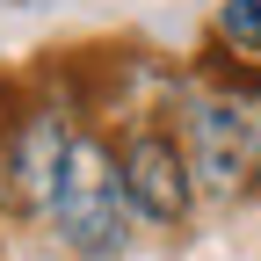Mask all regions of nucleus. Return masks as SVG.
<instances>
[{"label":"nucleus","mask_w":261,"mask_h":261,"mask_svg":"<svg viewBox=\"0 0 261 261\" xmlns=\"http://www.w3.org/2000/svg\"><path fill=\"white\" fill-rule=\"evenodd\" d=\"M254 94L261 80L240 73H203L181 94V123L174 138L189 152V181H196V203H240V196L261 189V130H254Z\"/></svg>","instance_id":"nucleus-1"},{"label":"nucleus","mask_w":261,"mask_h":261,"mask_svg":"<svg viewBox=\"0 0 261 261\" xmlns=\"http://www.w3.org/2000/svg\"><path fill=\"white\" fill-rule=\"evenodd\" d=\"M44 225L51 240L73 254V261H116L130 247V203H123V174H116V138L102 130H73L65 145V167H58V189L44 203Z\"/></svg>","instance_id":"nucleus-2"},{"label":"nucleus","mask_w":261,"mask_h":261,"mask_svg":"<svg viewBox=\"0 0 261 261\" xmlns=\"http://www.w3.org/2000/svg\"><path fill=\"white\" fill-rule=\"evenodd\" d=\"M116 174H123V203L138 225L152 232H174L196 218V181H189V152L174 138V123L138 116L116 130Z\"/></svg>","instance_id":"nucleus-3"},{"label":"nucleus","mask_w":261,"mask_h":261,"mask_svg":"<svg viewBox=\"0 0 261 261\" xmlns=\"http://www.w3.org/2000/svg\"><path fill=\"white\" fill-rule=\"evenodd\" d=\"M73 130L80 123H73L65 102H22L8 123H0V211L8 218H44Z\"/></svg>","instance_id":"nucleus-4"},{"label":"nucleus","mask_w":261,"mask_h":261,"mask_svg":"<svg viewBox=\"0 0 261 261\" xmlns=\"http://www.w3.org/2000/svg\"><path fill=\"white\" fill-rule=\"evenodd\" d=\"M211 37L232 58L261 65V0H218V8H211Z\"/></svg>","instance_id":"nucleus-5"},{"label":"nucleus","mask_w":261,"mask_h":261,"mask_svg":"<svg viewBox=\"0 0 261 261\" xmlns=\"http://www.w3.org/2000/svg\"><path fill=\"white\" fill-rule=\"evenodd\" d=\"M254 130H261V94H254Z\"/></svg>","instance_id":"nucleus-6"}]
</instances>
